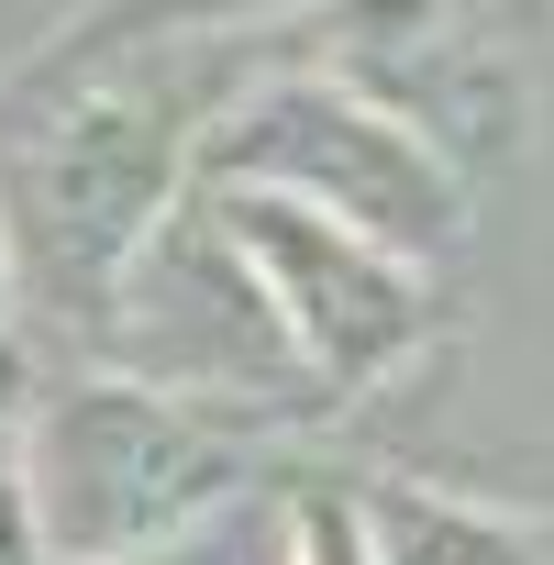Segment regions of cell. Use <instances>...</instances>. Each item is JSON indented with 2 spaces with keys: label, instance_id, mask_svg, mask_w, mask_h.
Listing matches in <instances>:
<instances>
[{
  "label": "cell",
  "instance_id": "cell-1",
  "mask_svg": "<svg viewBox=\"0 0 554 565\" xmlns=\"http://www.w3.org/2000/svg\"><path fill=\"white\" fill-rule=\"evenodd\" d=\"M289 56H311V23L222 34V45H145L67 89L0 100V222L23 255V322L56 366H89L122 266L200 189L211 122Z\"/></svg>",
  "mask_w": 554,
  "mask_h": 565
},
{
  "label": "cell",
  "instance_id": "cell-2",
  "mask_svg": "<svg viewBox=\"0 0 554 565\" xmlns=\"http://www.w3.org/2000/svg\"><path fill=\"white\" fill-rule=\"evenodd\" d=\"M289 477H311L300 422L178 399V388H145L122 366H56L45 399L23 411V488H34L45 565L167 554V543L277 499Z\"/></svg>",
  "mask_w": 554,
  "mask_h": 565
},
{
  "label": "cell",
  "instance_id": "cell-3",
  "mask_svg": "<svg viewBox=\"0 0 554 565\" xmlns=\"http://www.w3.org/2000/svg\"><path fill=\"white\" fill-rule=\"evenodd\" d=\"M200 178H233V189H277V200H311L333 222H355L366 244L411 255V266H455L466 233H477V178L422 134L399 122L388 100H366L355 78L289 56L266 67L200 145Z\"/></svg>",
  "mask_w": 554,
  "mask_h": 565
},
{
  "label": "cell",
  "instance_id": "cell-4",
  "mask_svg": "<svg viewBox=\"0 0 554 565\" xmlns=\"http://www.w3.org/2000/svg\"><path fill=\"white\" fill-rule=\"evenodd\" d=\"M89 366H122V377L178 388V399L266 411V422H300V433L333 422V399L311 388L289 322H277L255 255L233 244V222L211 211V189H189V200L156 222V244L122 266V289H111V322H100Z\"/></svg>",
  "mask_w": 554,
  "mask_h": 565
},
{
  "label": "cell",
  "instance_id": "cell-5",
  "mask_svg": "<svg viewBox=\"0 0 554 565\" xmlns=\"http://www.w3.org/2000/svg\"><path fill=\"white\" fill-rule=\"evenodd\" d=\"M200 189H211V211L233 222V244L255 255V277H266L277 322H289L311 388L333 399V422L366 411V399H388V388H411V377L433 366V344H444L433 266L366 244L355 222H333V211H311V200L233 189V178H200Z\"/></svg>",
  "mask_w": 554,
  "mask_h": 565
},
{
  "label": "cell",
  "instance_id": "cell-6",
  "mask_svg": "<svg viewBox=\"0 0 554 565\" xmlns=\"http://www.w3.org/2000/svg\"><path fill=\"white\" fill-rule=\"evenodd\" d=\"M311 67L355 78L399 122H422L466 178L510 167L532 145V78L521 34L466 12V0H322L311 12Z\"/></svg>",
  "mask_w": 554,
  "mask_h": 565
},
{
  "label": "cell",
  "instance_id": "cell-7",
  "mask_svg": "<svg viewBox=\"0 0 554 565\" xmlns=\"http://www.w3.org/2000/svg\"><path fill=\"white\" fill-rule=\"evenodd\" d=\"M322 0H78L56 12L12 67H0V100H34V89H67L111 56H145V45H222V34H300Z\"/></svg>",
  "mask_w": 554,
  "mask_h": 565
},
{
  "label": "cell",
  "instance_id": "cell-8",
  "mask_svg": "<svg viewBox=\"0 0 554 565\" xmlns=\"http://www.w3.org/2000/svg\"><path fill=\"white\" fill-rule=\"evenodd\" d=\"M366 510H377L388 565H554V521H532V510H488V499L399 488V477H377Z\"/></svg>",
  "mask_w": 554,
  "mask_h": 565
},
{
  "label": "cell",
  "instance_id": "cell-9",
  "mask_svg": "<svg viewBox=\"0 0 554 565\" xmlns=\"http://www.w3.org/2000/svg\"><path fill=\"white\" fill-rule=\"evenodd\" d=\"M289 565H388L377 554V510H366L355 477H333V466L289 477Z\"/></svg>",
  "mask_w": 554,
  "mask_h": 565
},
{
  "label": "cell",
  "instance_id": "cell-10",
  "mask_svg": "<svg viewBox=\"0 0 554 565\" xmlns=\"http://www.w3.org/2000/svg\"><path fill=\"white\" fill-rule=\"evenodd\" d=\"M134 565H289V488L211 521V532H189V543H167V554H134Z\"/></svg>",
  "mask_w": 554,
  "mask_h": 565
},
{
  "label": "cell",
  "instance_id": "cell-11",
  "mask_svg": "<svg viewBox=\"0 0 554 565\" xmlns=\"http://www.w3.org/2000/svg\"><path fill=\"white\" fill-rule=\"evenodd\" d=\"M45 377H56V355L34 333H0V433H23V411L45 399Z\"/></svg>",
  "mask_w": 554,
  "mask_h": 565
},
{
  "label": "cell",
  "instance_id": "cell-12",
  "mask_svg": "<svg viewBox=\"0 0 554 565\" xmlns=\"http://www.w3.org/2000/svg\"><path fill=\"white\" fill-rule=\"evenodd\" d=\"M0 333H34V322H23V255H12V222H0Z\"/></svg>",
  "mask_w": 554,
  "mask_h": 565
},
{
  "label": "cell",
  "instance_id": "cell-13",
  "mask_svg": "<svg viewBox=\"0 0 554 565\" xmlns=\"http://www.w3.org/2000/svg\"><path fill=\"white\" fill-rule=\"evenodd\" d=\"M466 12H488V23H510V34H521V23L543 12V0H466Z\"/></svg>",
  "mask_w": 554,
  "mask_h": 565
}]
</instances>
